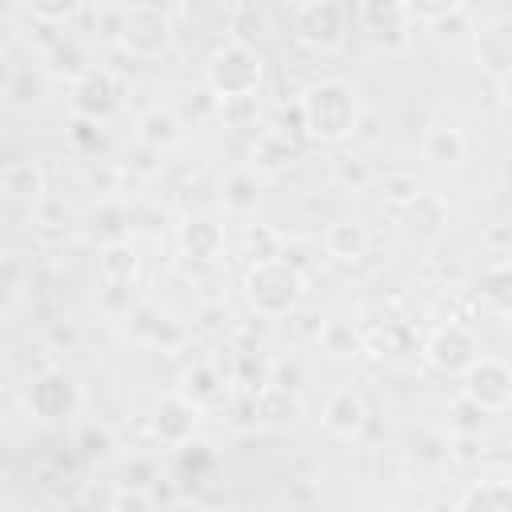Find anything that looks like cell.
<instances>
[{"instance_id": "cell-1", "label": "cell", "mask_w": 512, "mask_h": 512, "mask_svg": "<svg viewBox=\"0 0 512 512\" xmlns=\"http://www.w3.org/2000/svg\"><path fill=\"white\" fill-rule=\"evenodd\" d=\"M356 116H360V104H356L352 88L340 80L316 84L300 100V120L316 140H344L356 128Z\"/></svg>"}, {"instance_id": "cell-2", "label": "cell", "mask_w": 512, "mask_h": 512, "mask_svg": "<svg viewBox=\"0 0 512 512\" xmlns=\"http://www.w3.org/2000/svg\"><path fill=\"white\" fill-rule=\"evenodd\" d=\"M260 56L252 44L232 40L228 48H220L208 64V88L224 100V96H252L260 88Z\"/></svg>"}, {"instance_id": "cell-3", "label": "cell", "mask_w": 512, "mask_h": 512, "mask_svg": "<svg viewBox=\"0 0 512 512\" xmlns=\"http://www.w3.org/2000/svg\"><path fill=\"white\" fill-rule=\"evenodd\" d=\"M120 44L128 52H136V56H156V52H164L172 44V24H168V16L160 8L136 4L120 20Z\"/></svg>"}, {"instance_id": "cell-4", "label": "cell", "mask_w": 512, "mask_h": 512, "mask_svg": "<svg viewBox=\"0 0 512 512\" xmlns=\"http://www.w3.org/2000/svg\"><path fill=\"white\" fill-rule=\"evenodd\" d=\"M268 296H276V316L300 300V276L280 260H260L248 272V300L256 304V312H268Z\"/></svg>"}, {"instance_id": "cell-5", "label": "cell", "mask_w": 512, "mask_h": 512, "mask_svg": "<svg viewBox=\"0 0 512 512\" xmlns=\"http://www.w3.org/2000/svg\"><path fill=\"white\" fill-rule=\"evenodd\" d=\"M464 396L480 408V412H500L512 404V372L492 360V356H480L468 376H464Z\"/></svg>"}, {"instance_id": "cell-6", "label": "cell", "mask_w": 512, "mask_h": 512, "mask_svg": "<svg viewBox=\"0 0 512 512\" xmlns=\"http://www.w3.org/2000/svg\"><path fill=\"white\" fill-rule=\"evenodd\" d=\"M428 360H432V368L456 376V372H468V368L480 360V348H476V340H472L468 328L448 324V328H440V332L432 336V344H428Z\"/></svg>"}, {"instance_id": "cell-7", "label": "cell", "mask_w": 512, "mask_h": 512, "mask_svg": "<svg viewBox=\"0 0 512 512\" xmlns=\"http://www.w3.org/2000/svg\"><path fill=\"white\" fill-rule=\"evenodd\" d=\"M320 420H324V428H328L332 436L356 440V436L364 432V424H368V404H364V396H360L356 388H336V392L328 396Z\"/></svg>"}, {"instance_id": "cell-8", "label": "cell", "mask_w": 512, "mask_h": 512, "mask_svg": "<svg viewBox=\"0 0 512 512\" xmlns=\"http://www.w3.org/2000/svg\"><path fill=\"white\" fill-rule=\"evenodd\" d=\"M196 404H188L184 396H172V400H164L160 408H156V416H152V424H156V436L160 440H168V444H184L188 436H192V428H196Z\"/></svg>"}, {"instance_id": "cell-9", "label": "cell", "mask_w": 512, "mask_h": 512, "mask_svg": "<svg viewBox=\"0 0 512 512\" xmlns=\"http://www.w3.org/2000/svg\"><path fill=\"white\" fill-rule=\"evenodd\" d=\"M256 420L272 424V428H288L300 420V400L284 384H264L256 392Z\"/></svg>"}, {"instance_id": "cell-10", "label": "cell", "mask_w": 512, "mask_h": 512, "mask_svg": "<svg viewBox=\"0 0 512 512\" xmlns=\"http://www.w3.org/2000/svg\"><path fill=\"white\" fill-rule=\"evenodd\" d=\"M300 36L316 48H336L340 44V12L332 0H316L304 16H300Z\"/></svg>"}, {"instance_id": "cell-11", "label": "cell", "mask_w": 512, "mask_h": 512, "mask_svg": "<svg viewBox=\"0 0 512 512\" xmlns=\"http://www.w3.org/2000/svg\"><path fill=\"white\" fill-rule=\"evenodd\" d=\"M424 156L436 164V168H456L464 156H468V140L460 128L452 124H436L424 132Z\"/></svg>"}, {"instance_id": "cell-12", "label": "cell", "mask_w": 512, "mask_h": 512, "mask_svg": "<svg viewBox=\"0 0 512 512\" xmlns=\"http://www.w3.org/2000/svg\"><path fill=\"white\" fill-rule=\"evenodd\" d=\"M4 196L20 204H36L44 196V172L32 160H12L4 168Z\"/></svg>"}, {"instance_id": "cell-13", "label": "cell", "mask_w": 512, "mask_h": 512, "mask_svg": "<svg viewBox=\"0 0 512 512\" xmlns=\"http://www.w3.org/2000/svg\"><path fill=\"white\" fill-rule=\"evenodd\" d=\"M456 508H464V512H512V484L508 480H480V484H472L460 500H456Z\"/></svg>"}, {"instance_id": "cell-14", "label": "cell", "mask_w": 512, "mask_h": 512, "mask_svg": "<svg viewBox=\"0 0 512 512\" xmlns=\"http://www.w3.org/2000/svg\"><path fill=\"white\" fill-rule=\"evenodd\" d=\"M112 104H116V84H112V76L88 72V76L76 84V108H80L84 116H104Z\"/></svg>"}, {"instance_id": "cell-15", "label": "cell", "mask_w": 512, "mask_h": 512, "mask_svg": "<svg viewBox=\"0 0 512 512\" xmlns=\"http://www.w3.org/2000/svg\"><path fill=\"white\" fill-rule=\"evenodd\" d=\"M324 244H328V252H332L336 260H360V256L368 252V228H364L360 220H336V224L328 228Z\"/></svg>"}, {"instance_id": "cell-16", "label": "cell", "mask_w": 512, "mask_h": 512, "mask_svg": "<svg viewBox=\"0 0 512 512\" xmlns=\"http://www.w3.org/2000/svg\"><path fill=\"white\" fill-rule=\"evenodd\" d=\"M136 128H140V140L152 144V148H168V144L180 140V124H176V116H172V112H160V108L144 112Z\"/></svg>"}, {"instance_id": "cell-17", "label": "cell", "mask_w": 512, "mask_h": 512, "mask_svg": "<svg viewBox=\"0 0 512 512\" xmlns=\"http://www.w3.org/2000/svg\"><path fill=\"white\" fill-rule=\"evenodd\" d=\"M180 244H184L192 256H216L220 244H224V236H220V228H216L212 220H188L184 232H180Z\"/></svg>"}, {"instance_id": "cell-18", "label": "cell", "mask_w": 512, "mask_h": 512, "mask_svg": "<svg viewBox=\"0 0 512 512\" xmlns=\"http://www.w3.org/2000/svg\"><path fill=\"white\" fill-rule=\"evenodd\" d=\"M408 228H412V232H416V228H420V232H440V228H444V204H440L436 196H420V192H416V196L408 200Z\"/></svg>"}, {"instance_id": "cell-19", "label": "cell", "mask_w": 512, "mask_h": 512, "mask_svg": "<svg viewBox=\"0 0 512 512\" xmlns=\"http://www.w3.org/2000/svg\"><path fill=\"white\" fill-rule=\"evenodd\" d=\"M180 396H184L188 404H196V408H204V404H212V400L220 396V384H216V372H212L208 364H200V368H192V372L184 376V388H180Z\"/></svg>"}, {"instance_id": "cell-20", "label": "cell", "mask_w": 512, "mask_h": 512, "mask_svg": "<svg viewBox=\"0 0 512 512\" xmlns=\"http://www.w3.org/2000/svg\"><path fill=\"white\" fill-rule=\"evenodd\" d=\"M320 344H324V352H332V356H356V348H360L352 324H344V320H328V324L320 328Z\"/></svg>"}, {"instance_id": "cell-21", "label": "cell", "mask_w": 512, "mask_h": 512, "mask_svg": "<svg viewBox=\"0 0 512 512\" xmlns=\"http://www.w3.org/2000/svg\"><path fill=\"white\" fill-rule=\"evenodd\" d=\"M224 204H228L232 212L256 208V176H252V172H236V176L224 184Z\"/></svg>"}, {"instance_id": "cell-22", "label": "cell", "mask_w": 512, "mask_h": 512, "mask_svg": "<svg viewBox=\"0 0 512 512\" xmlns=\"http://www.w3.org/2000/svg\"><path fill=\"white\" fill-rule=\"evenodd\" d=\"M100 272H104V280H128V276L136 272V252H132L128 244H112V248H104V256H100Z\"/></svg>"}, {"instance_id": "cell-23", "label": "cell", "mask_w": 512, "mask_h": 512, "mask_svg": "<svg viewBox=\"0 0 512 512\" xmlns=\"http://www.w3.org/2000/svg\"><path fill=\"white\" fill-rule=\"evenodd\" d=\"M220 116L240 128V124H248V120L256 116V100H252V96H224V100H220Z\"/></svg>"}, {"instance_id": "cell-24", "label": "cell", "mask_w": 512, "mask_h": 512, "mask_svg": "<svg viewBox=\"0 0 512 512\" xmlns=\"http://www.w3.org/2000/svg\"><path fill=\"white\" fill-rule=\"evenodd\" d=\"M404 4V12H412V16H420V20H440V16H448L460 0H400Z\"/></svg>"}, {"instance_id": "cell-25", "label": "cell", "mask_w": 512, "mask_h": 512, "mask_svg": "<svg viewBox=\"0 0 512 512\" xmlns=\"http://www.w3.org/2000/svg\"><path fill=\"white\" fill-rule=\"evenodd\" d=\"M28 8L44 20H68L80 8V0H28Z\"/></svg>"}, {"instance_id": "cell-26", "label": "cell", "mask_w": 512, "mask_h": 512, "mask_svg": "<svg viewBox=\"0 0 512 512\" xmlns=\"http://www.w3.org/2000/svg\"><path fill=\"white\" fill-rule=\"evenodd\" d=\"M336 180L340 184H368V168H364V160H352V156H344V160H336Z\"/></svg>"}, {"instance_id": "cell-27", "label": "cell", "mask_w": 512, "mask_h": 512, "mask_svg": "<svg viewBox=\"0 0 512 512\" xmlns=\"http://www.w3.org/2000/svg\"><path fill=\"white\" fill-rule=\"evenodd\" d=\"M116 504H136V508H148L152 500H148V496H140V492H124V496H116Z\"/></svg>"}, {"instance_id": "cell-28", "label": "cell", "mask_w": 512, "mask_h": 512, "mask_svg": "<svg viewBox=\"0 0 512 512\" xmlns=\"http://www.w3.org/2000/svg\"><path fill=\"white\" fill-rule=\"evenodd\" d=\"M504 100H508V104H512V72H508V76H504Z\"/></svg>"}]
</instances>
